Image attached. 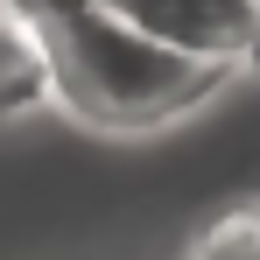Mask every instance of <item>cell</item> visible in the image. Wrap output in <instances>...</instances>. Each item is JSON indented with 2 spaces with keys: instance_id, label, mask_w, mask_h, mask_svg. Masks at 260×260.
Masks as SVG:
<instances>
[{
  "instance_id": "obj_2",
  "label": "cell",
  "mask_w": 260,
  "mask_h": 260,
  "mask_svg": "<svg viewBox=\"0 0 260 260\" xmlns=\"http://www.w3.org/2000/svg\"><path fill=\"white\" fill-rule=\"evenodd\" d=\"M106 7L134 21L148 43L176 49L190 63H218V71H239L246 43L260 36L253 0H106Z\"/></svg>"
},
{
  "instance_id": "obj_6",
  "label": "cell",
  "mask_w": 260,
  "mask_h": 260,
  "mask_svg": "<svg viewBox=\"0 0 260 260\" xmlns=\"http://www.w3.org/2000/svg\"><path fill=\"white\" fill-rule=\"evenodd\" d=\"M253 7H260V0H253Z\"/></svg>"
},
{
  "instance_id": "obj_4",
  "label": "cell",
  "mask_w": 260,
  "mask_h": 260,
  "mask_svg": "<svg viewBox=\"0 0 260 260\" xmlns=\"http://www.w3.org/2000/svg\"><path fill=\"white\" fill-rule=\"evenodd\" d=\"M197 260H260V197H239L197 232Z\"/></svg>"
},
{
  "instance_id": "obj_5",
  "label": "cell",
  "mask_w": 260,
  "mask_h": 260,
  "mask_svg": "<svg viewBox=\"0 0 260 260\" xmlns=\"http://www.w3.org/2000/svg\"><path fill=\"white\" fill-rule=\"evenodd\" d=\"M239 78H260V36L246 43V56H239Z\"/></svg>"
},
{
  "instance_id": "obj_1",
  "label": "cell",
  "mask_w": 260,
  "mask_h": 260,
  "mask_svg": "<svg viewBox=\"0 0 260 260\" xmlns=\"http://www.w3.org/2000/svg\"><path fill=\"white\" fill-rule=\"evenodd\" d=\"M14 7L49 49V85L56 106L99 134H148L197 113L204 99L232 85L239 71L190 63L176 49L148 43L134 21H120L106 0H0Z\"/></svg>"
},
{
  "instance_id": "obj_3",
  "label": "cell",
  "mask_w": 260,
  "mask_h": 260,
  "mask_svg": "<svg viewBox=\"0 0 260 260\" xmlns=\"http://www.w3.org/2000/svg\"><path fill=\"white\" fill-rule=\"evenodd\" d=\"M43 106H56L49 49H43V36H36L14 7H0V127H14V120H28V113H43Z\"/></svg>"
}]
</instances>
